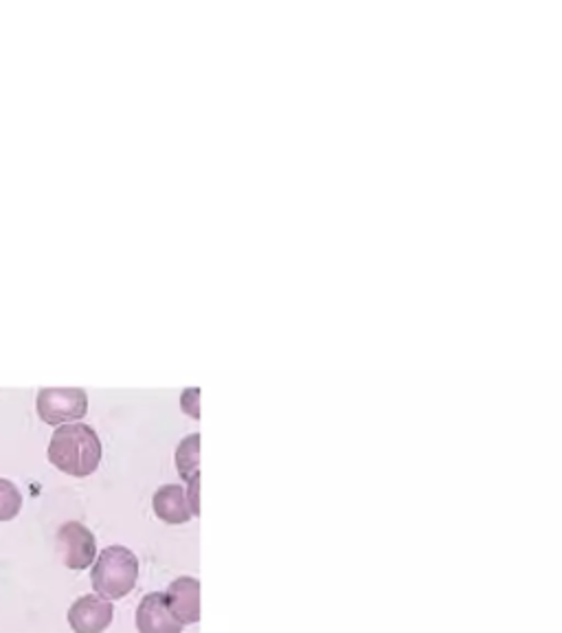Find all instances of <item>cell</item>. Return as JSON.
Wrapping results in <instances>:
<instances>
[{"label": "cell", "mask_w": 562, "mask_h": 633, "mask_svg": "<svg viewBox=\"0 0 562 633\" xmlns=\"http://www.w3.org/2000/svg\"><path fill=\"white\" fill-rule=\"evenodd\" d=\"M152 508L159 519L167 523H185L191 519L187 493L180 484H165L152 497Z\"/></svg>", "instance_id": "cell-8"}, {"label": "cell", "mask_w": 562, "mask_h": 633, "mask_svg": "<svg viewBox=\"0 0 562 633\" xmlns=\"http://www.w3.org/2000/svg\"><path fill=\"white\" fill-rule=\"evenodd\" d=\"M115 607L101 596H79L69 609V625L75 633H101L110 627Z\"/></svg>", "instance_id": "cell-5"}, {"label": "cell", "mask_w": 562, "mask_h": 633, "mask_svg": "<svg viewBox=\"0 0 562 633\" xmlns=\"http://www.w3.org/2000/svg\"><path fill=\"white\" fill-rule=\"evenodd\" d=\"M139 633H183V625L169 611L165 594H147L137 609Z\"/></svg>", "instance_id": "cell-7"}, {"label": "cell", "mask_w": 562, "mask_h": 633, "mask_svg": "<svg viewBox=\"0 0 562 633\" xmlns=\"http://www.w3.org/2000/svg\"><path fill=\"white\" fill-rule=\"evenodd\" d=\"M23 506V495L13 481L0 477V521H9L20 513Z\"/></svg>", "instance_id": "cell-10"}, {"label": "cell", "mask_w": 562, "mask_h": 633, "mask_svg": "<svg viewBox=\"0 0 562 633\" xmlns=\"http://www.w3.org/2000/svg\"><path fill=\"white\" fill-rule=\"evenodd\" d=\"M198 455H200V435L191 433L180 442L178 449H176V467H178V471L185 479L198 475V462H200Z\"/></svg>", "instance_id": "cell-9"}, {"label": "cell", "mask_w": 562, "mask_h": 633, "mask_svg": "<svg viewBox=\"0 0 562 633\" xmlns=\"http://www.w3.org/2000/svg\"><path fill=\"white\" fill-rule=\"evenodd\" d=\"M165 600L169 611L180 625H193L200 620V581L180 576L167 587Z\"/></svg>", "instance_id": "cell-6"}, {"label": "cell", "mask_w": 562, "mask_h": 633, "mask_svg": "<svg viewBox=\"0 0 562 633\" xmlns=\"http://www.w3.org/2000/svg\"><path fill=\"white\" fill-rule=\"evenodd\" d=\"M51 464L73 477H88L101 462V442L93 427L71 422L55 429L49 442Z\"/></svg>", "instance_id": "cell-1"}, {"label": "cell", "mask_w": 562, "mask_h": 633, "mask_svg": "<svg viewBox=\"0 0 562 633\" xmlns=\"http://www.w3.org/2000/svg\"><path fill=\"white\" fill-rule=\"evenodd\" d=\"M198 481H200V477L198 475H193V477H189V495H187V501H189V508H191V515H198L200 511V506H198Z\"/></svg>", "instance_id": "cell-11"}, {"label": "cell", "mask_w": 562, "mask_h": 633, "mask_svg": "<svg viewBox=\"0 0 562 633\" xmlns=\"http://www.w3.org/2000/svg\"><path fill=\"white\" fill-rule=\"evenodd\" d=\"M57 547L62 561L71 569H86L97 554L95 535L79 521H67L57 530Z\"/></svg>", "instance_id": "cell-4"}, {"label": "cell", "mask_w": 562, "mask_h": 633, "mask_svg": "<svg viewBox=\"0 0 562 633\" xmlns=\"http://www.w3.org/2000/svg\"><path fill=\"white\" fill-rule=\"evenodd\" d=\"M88 409V396L79 387H45L38 392V414L49 425L79 420Z\"/></svg>", "instance_id": "cell-3"}, {"label": "cell", "mask_w": 562, "mask_h": 633, "mask_svg": "<svg viewBox=\"0 0 562 633\" xmlns=\"http://www.w3.org/2000/svg\"><path fill=\"white\" fill-rule=\"evenodd\" d=\"M139 578V559L123 545H110L99 552L91 581L93 589L105 600H117L130 594Z\"/></svg>", "instance_id": "cell-2"}]
</instances>
